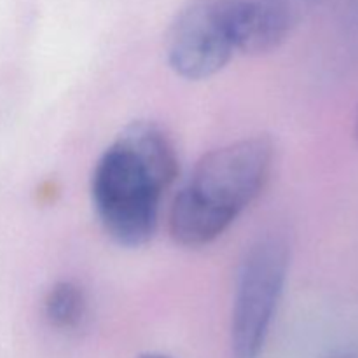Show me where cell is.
Masks as SVG:
<instances>
[{
  "label": "cell",
  "instance_id": "3957f363",
  "mask_svg": "<svg viewBox=\"0 0 358 358\" xmlns=\"http://www.w3.org/2000/svg\"><path fill=\"white\" fill-rule=\"evenodd\" d=\"M289 245L261 238L241 261L231 318L233 358H261L289 271Z\"/></svg>",
  "mask_w": 358,
  "mask_h": 358
},
{
  "label": "cell",
  "instance_id": "30bf717a",
  "mask_svg": "<svg viewBox=\"0 0 358 358\" xmlns=\"http://www.w3.org/2000/svg\"><path fill=\"white\" fill-rule=\"evenodd\" d=\"M355 138L358 140V115H357V121H355Z\"/></svg>",
  "mask_w": 358,
  "mask_h": 358
},
{
  "label": "cell",
  "instance_id": "277c9868",
  "mask_svg": "<svg viewBox=\"0 0 358 358\" xmlns=\"http://www.w3.org/2000/svg\"><path fill=\"white\" fill-rule=\"evenodd\" d=\"M234 51V0H191L168 31V63L184 79L215 76Z\"/></svg>",
  "mask_w": 358,
  "mask_h": 358
},
{
  "label": "cell",
  "instance_id": "5b68a950",
  "mask_svg": "<svg viewBox=\"0 0 358 358\" xmlns=\"http://www.w3.org/2000/svg\"><path fill=\"white\" fill-rule=\"evenodd\" d=\"M87 303L83 289L73 282H58L49 289L44 301V315L59 331H73L86 318Z\"/></svg>",
  "mask_w": 358,
  "mask_h": 358
},
{
  "label": "cell",
  "instance_id": "9c48e42d",
  "mask_svg": "<svg viewBox=\"0 0 358 358\" xmlns=\"http://www.w3.org/2000/svg\"><path fill=\"white\" fill-rule=\"evenodd\" d=\"M353 9H355V17L358 20V0H353Z\"/></svg>",
  "mask_w": 358,
  "mask_h": 358
},
{
  "label": "cell",
  "instance_id": "7a4b0ae2",
  "mask_svg": "<svg viewBox=\"0 0 358 358\" xmlns=\"http://www.w3.org/2000/svg\"><path fill=\"white\" fill-rule=\"evenodd\" d=\"M275 145L252 136L206 154L170 210V233L177 243L198 248L224 234L264 189L273 170Z\"/></svg>",
  "mask_w": 358,
  "mask_h": 358
},
{
  "label": "cell",
  "instance_id": "52a82bcc",
  "mask_svg": "<svg viewBox=\"0 0 358 358\" xmlns=\"http://www.w3.org/2000/svg\"><path fill=\"white\" fill-rule=\"evenodd\" d=\"M138 358H170V357L161 355V353H145V355H140Z\"/></svg>",
  "mask_w": 358,
  "mask_h": 358
},
{
  "label": "cell",
  "instance_id": "6da1fadb",
  "mask_svg": "<svg viewBox=\"0 0 358 358\" xmlns=\"http://www.w3.org/2000/svg\"><path fill=\"white\" fill-rule=\"evenodd\" d=\"M177 171V149L159 124L126 126L91 177V198L105 233L122 247L145 245L156 233L161 198Z\"/></svg>",
  "mask_w": 358,
  "mask_h": 358
},
{
  "label": "cell",
  "instance_id": "8992f818",
  "mask_svg": "<svg viewBox=\"0 0 358 358\" xmlns=\"http://www.w3.org/2000/svg\"><path fill=\"white\" fill-rule=\"evenodd\" d=\"M262 13L275 21L276 27L289 35L292 28L315 9L322 0H255Z\"/></svg>",
  "mask_w": 358,
  "mask_h": 358
},
{
  "label": "cell",
  "instance_id": "ba28073f",
  "mask_svg": "<svg viewBox=\"0 0 358 358\" xmlns=\"http://www.w3.org/2000/svg\"><path fill=\"white\" fill-rule=\"evenodd\" d=\"M329 358H358L357 355H352V353H338V355H332Z\"/></svg>",
  "mask_w": 358,
  "mask_h": 358
}]
</instances>
